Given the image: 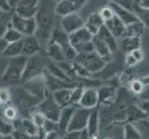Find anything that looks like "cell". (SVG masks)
<instances>
[{
	"mask_svg": "<svg viewBox=\"0 0 149 139\" xmlns=\"http://www.w3.org/2000/svg\"><path fill=\"white\" fill-rule=\"evenodd\" d=\"M56 5V3L54 0H40L39 1L37 11L34 16L37 27L34 35L39 40V42L40 39L47 42L51 36L56 17L55 12Z\"/></svg>",
	"mask_w": 149,
	"mask_h": 139,
	"instance_id": "cell-1",
	"label": "cell"
},
{
	"mask_svg": "<svg viewBox=\"0 0 149 139\" xmlns=\"http://www.w3.org/2000/svg\"><path fill=\"white\" fill-rule=\"evenodd\" d=\"M14 89L15 90L11 94V97L13 96L17 101L18 111H19L20 114L25 118L31 117V114L36 110V107L41 100L31 95L24 87L23 88L16 87Z\"/></svg>",
	"mask_w": 149,
	"mask_h": 139,
	"instance_id": "cell-2",
	"label": "cell"
},
{
	"mask_svg": "<svg viewBox=\"0 0 149 139\" xmlns=\"http://www.w3.org/2000/svg\"><path fill=\"white\" fill-rule=\"evenodd\" d=\"M27 61V57L23 55L11 58L3 73L2 80L6 83H16L20 81L26 68Z\"/></svg>",
	"mask_w": 149,
	"mask_h": 139,
	"instance_id": "cell-3",
	"label": "cell"
},
{
	"mask_svg": "<svg viewBox=\"0 0 149 139\" xmlns=\"http://www.w3.org/2000/svg\"><path fill=\"white\" fill-rule=\"evenodd\" d=\"M74 62L78 63L88 71L90 74H94L100 71L106 65V61L95 51L90 53L77 54Z\"/></svg>",
	"mask_w": 149,
	"mask_h": 139,
	"instance_id": "cell-4",
	"label": "cell"
},
{
	"mask_svg": "<svg viewBox=\"0 0 149 139\" xmlns=\"http://www.w3.org/2000/svg\"><path fill=\"white\" fill-rule=\"evenodd\" d=\"M49 40L53 41L56 44H58L60 47L62 48L66 60H68V61L74 60V59L77 56V52L70 42L69 34H66L62 29L54 28Z\"/></svg>",
	"mask_w": 149,
	"mask_h": 139,
	"instance_id": "cell-5",
	"label": "cell"
},
{
	"mask_svg": "<svg viewBox=\"0 0 149 139\" xmlns=\"http://www.w3.org/2000/svg\"><path fill=\"white\" fill-rule=\"evenodd\" d=\"M36 110L45 117V119H48L54 122H58L61 109L56 104L53 98L52 93L47 91V95L42 99L36 107Z\"/></svg>",
	"mask_w": 149,
	"mask_h": 139,
	"instance_id": "cell-6",
	"label": "cell"
},
{
	"mask_svg": "<svg viewBox=\"0 0 149 139\" xmlns=\"http://www.w3.org/2000/svg\"><path fill=\"white\" fill-rule=\"evenodd\" d=\"M10 25L22 34L23 36L34 35L36 32V22L34 18H23L16 13H12Z\"/></svg>",
	"mask_w": 149,
	"mask_h": 139,
	"instance_id": "cell-7",
	"label": "cell"
},
{
	"mask_svg": "<svg viewBox=\"0 0 149 139\" xmlns=\"http://www.w3.org/2000/svg\"><path fill=\"white\" fill-rule=\"evenodd\" d=\"M92 110L84 109V108L77 106L74 112H73V115L70 119V122L69 123L67 132L81 131V130L85 129L86 125H87V122H88V118H89V115H90Z\"/></svg>",
	"mask_w": 149,
	"mask_h": 139,
	"instance_id": "cell-8",
	"label": "cell"
},
{
	"mask_svg": "<svg viewBox=\"0 0 149 139\" xmlns=\"http://www.w3.org/2000/svg\"><path fill=\"white\" fill-rule=\"evenodd\" d=\"M89 0H61L56 3L55 12L58 17H64L66 15L78 13Z\"/></svg>",
	"mask_w": 149,
	"mask_h": 139,
	"instance_id": "cell-9",
	"label": "cell"
},
{
	"mask_svg": "<svg viewBox=\"0 0 149 139\" xmlns=\"http://www.w3.org/2000/svg\"><path fill=\"white\" fill-rule=\"evenodd\" d=\"M23 87L31 95L35 96L36 98L40 100L44 99V97L45 96V95H47V85H45V82L43 73L27 80L26 83L24 84Z\"/></svg>",
	"mask_w": 149,
	"mask_h": 139,
	"instance_id": "cell-10",
	"label": "cell"
},
{
	"mask_svg": "<svg viewBox=\"0 0 149 139\" xmlns=\"http://www.w3.org/2000/svg\"><path fill=\"white\" fill-rule=\"evenodd\" d=\"M43 75L45 78V85H47V89L50 93L59 90V89L74 88V87L80 86L79 83H70V82H66V81L56 78V76L51 74L47 70L43 71Z\"/></svg>",
	"mask_w": 149,
	"mask_h": 139,
	"instance_id": "cell-11",
	"label": "cell"
},
{
	"mask_svg": "<svg viewBox=\"0 0 149 139\" xmlns=\"http://www.w3.org/2000/svg\"><path fill=\"white\" fill-rule=\"evenodd\" d=\"M40 0H20L13 8V12L23 18H34Z\"/></svg>",
	"mask_w": 149,
	"mask_h": 139,
	"instance_id": "cell-12",
	"label": "cell"
},
{
	"mask_svg": "<svg viewBox=\"0 0 149 139\" xmlns=\"http://www.w3.org/2000/svg\"><path fill=\"white\" fill-rule=\"evenodd\" d=\"M61 29L66 34H70L84 26V20L78 13H72L61 17Z\"/></svg>",
	"mask_w": 149,
	"mask_h": 139,
	"instance_id": "cell-13",
	"label": "cell"
},
{
	"mask_svg": "<svg viewBox=\"0 0 149 139\" xmlns=\"http://www.w3.org/2000/svg\"><path fill=\"white\" fill-rule=\"evenodd\" d=\"M77 106L78 105H70L61 109L59 118L58 120V132L61 137L65 136V135L67 133V129H68L69 123L70 122V119L73 115V112Z\"/></svg>",
	"mask_w": 149,
	"mask_h": 139,
	"instance_id": "cell-14",
	"label": "cell"
},
{
	"mask_svg": "<svg viewBox=\"0 0 149 139\" xmlns=\"http://www.w3.org/2000/svg\"><path fill=\"white\" fill-rule=\"evenodd\" d=\"M109 6L112 8L115 16L119 18L125 25H129L132 22L139 20L135 13L130 9H127L121 6H119L118 4L113 2H109Z\"/></svg>",
	"mask_w": 149,
	"mask_h": 139,
	"instance_id": "cell-15",
	"label": "cell"
},
{
	"mask_svg": "<svg viewBox=\"0 0 149 139\" xmlns=\"http://www.w3.org/2000/svg\"><path fill=\"white\" fill-rule=\"evenodd\" d=\"M41 51V45L35 35L23 36L22 38V55L25 57H33L37 55Z\"/></svg>",
	"mask_w": 149,
	"mask_h": 139,
	"instance_id": "cell-16",
	"label": "cell"
},
{
	"mask_svg": "<svg viewBox=\"0 0 149 139\" xmlns=\"http://www.w3.org/2000/svg\"><path fill=\"white\" fill-rule=\"evenodd\" d=\"M98 104V95L97 90L94 88H86L84 89L83 95L79 100L78 106L84 108V109H95Z\"/></svg>",
	"mask_w": 149,
	"mask_h": 139,
	"instance_id": "cell-17",
	"label": "cell"
},
{
	"mask_svg": "<svg viewBox=\"0 0 149 139\" xmlns=\"http://www.w3.org/2000/svg\"><path fill=\"white\" fill-rule=\"evenodd\" d=\"M104 24L117 40H120L126 36V25L118 17L114 16Z\"/></svg>",
	"mask_w": 149,
	"mask_h": 139,
	"instance_id": "cell-18",
	"label": "cell"
},
{
	"mask_svg": "<svg viewBox=\"0 0 149 139\" xmlns=\"http://www.w3.org/2000/svg\"><path fill=\"white\" fill-rule=\"evenodd\" d=\"M96 36L100 38L107 46L109 47L112 53L117 52L119 49V42L118 40L113 36V34L109 32V29L106 27V25H102L100 27L98 33L96 34Z\"/></svg>",
	"mask_w": 149,
	"mask_h": 139,
	"instance_id": "cell-19",
	"label": "cell"
},
{
	"mask_svg": "<svg viewBox=\"0 0 149 139\" xmlns=\"http://www.w3.org/2000/svg\"><path fill=\"white\" fill-rule=\"evenodd\" d=\"M72 89L73 88H64V89H59V90L52 92L53 98L60 109H62V108L67 107V106L72 105L71 104Z\"/></svg>",
	"mask_w": 149,
	"mask_h": 139,
	"instance_id": "cell-20",
	"label": "cell"
},
{
	"mask_svg": "<svg viewBox=\"0 0 149 139\" xmlns=\"http://www.w3.org/2000/svg\"><path fill=\"white\" fill-rule=\"evenodd\" d=\"M102 25H104V20L99 15L98 10L92 12L87 18L86 22H84V27L93 35H96Z\"/></svg>",
	"mask_w": 149,
	"mask_h": 139,
	"instance_id": "cell-21",
	"label": "cell"
},
{
	"mask_svg": "<svg viewBox=\"0 0 149 139\" xmlns=\"http://www.w3.org/2000/svg\"><path fill=\"white\" fill-rule=\"evenodd\" d=\"M85 129L88 132L91 139H97V137H98V132H99V121H98V110L96 108L92 110Z\"/></svg>",
	"mask_w": 149,
	"mask_h": 139,
	"instance_id": "cell-22",
	"label": "cell"
},
{
	"mask_svg": "<svg viewBox=\"0 0 149 139\" xmlns=\"http://www.w3.org/2000/svg\"><path fill=\"white\" fill-rule=\"evenodd\" d=\"M47 55L55 63H59L66 60L62 48L51 40H48L47 44Z\"/></svg>",
	"mask_w": 149,
	"mask_h": 139,
	"instance_id": "cell-23",
	"label": "cell"
},
{
	"mask_svg": "<svg viewBox=\"0 0 149 139\" xmlns=\"http://www.w3.org/2000/svg\"><path fill=\"white\" fill-rule=\"evenodd\" d=\"M92 42H93V45H94L95 52L98 54L102 58V59H104V61H106L107 63L111 61L112 52L109 46L103 42L100 38L97 37L96 35H94L93 39H92Z\"/></svg>",
	"mask_w": 149,
	"mask_h": 139,
	"instance_id": "cell-24",
	"label": "cell"
},
{
	"mask_svg": "<svg viewBox=\"0 0 149 139\" xmlns=\"http://www.w3.org/2000/svg\"><path fill=\"white\" fill-rule=\"evenodd\" d=\"M69 37H70V42L71 45L74 46V45L81 44V43L92 41L94 35L84 26V27L80 28L79 30L75 31V32H73L72 34H69Z\"/></svg>",
	"mask_w": 149,
	"mask_h": 139,
	"instance_id": "cell-25",
	"label": "cell"
},
{
	"mask_svg": "<svg viewBox=\"0 0 149 139\" xmlns=\"http://www.w3.org/2000/svg\"><path fill=\"white\" fill-rule=\"evenodd\" d=\"M120 45V47L122 49L123 52L125 53H130L132 50L140 48L141 46V38L140 37H130V36H126L123 37L119 40Z\"/></svg>",
	"mask_w": 149,
	"mask_h": 139,
	"instance_id": "cell-26",
	"label": "cell"
},
{
	"mask_svg": "<svg viewBox=\"0 0 149 139\" xmlns=\"http://www.w3.org/2000/svg\"><path fill=\"white\" fill-rule=\"evenodd\" d=\"M22 40L18 41V42H14V43H9L6 49L4 50V52L2 54V57L5 58H15V57H18L22 55Z\"/></svg>",
	"mask_w": 149,
	"mask_h": 139,
	"instance_id": "cell-27",
	"label": "cell"
},
{
	"mask_svg": "<svg viewBox=\"0 0 149 139\" xmlns=\"http://www.w3.org/2000/svg\"><path fill=\"white\" fill-rule=\"evenodd\" d=\"M145 28L146 26L140 20L132 22L129 25H126V36L142 38L143 33H145Z\"/></svg>",
	"mask_w": 149,
	"mask_h": 139,
	"instance_id": "cell-28",
	"label": "cell"
},
{
	"mask_svg": "<svg viewBox=\"0 0 149 139\" xmlns=\"http://www.w3.org/2000/svg\"><path fill=\"white\" fill-rule=\"evenodd\" d=\"M2 37L9 44V43H14V42H18V41L22 40L23 35L20 34L19 31L13 28L11 25H9L6 29V31L4 32V34H2Z\"/></svg>",
	"mask_w": 149,
	"mask_h": 139,
	"instance_id": "cell-29",
	"label": "cell"
},
{
	"mask_svg": "<svg viewBox=\"0 0 149 139\" xmlns=\"http://www.w3.org/2000/svg\"><path fill=\"white\" fill-rule=\"evenodd\" d=\"M132 11L135 13L138 20H139L146 27L149 28V10L140 7L137 3H135L134 6H133Z\"/></svg>",
	"mask_w": 149,
	"mask_h": 139,
	"instance_id": "cell-30",
	"label": "cell"
},
{
	"mask_svg": "<svg viewBox=\"0 0 149 139\" xmlns=\"http://www.w3.org/2000/svg\"><path fill=\"white\" fill-rule=\"evenodd\" d=\"M124 138L125 139H142L141 133L138 127L133 123H126L124 125Z\"/></svg>",
	"mask_w": 149,
	"mask_h": 139,
	"instance_id": "cell-31",
	"label": "cell"
},
{
	"mask_svg": "<svg viewBox=\"0 0 149 139\" xmlns=\"http://www.w3.org/2000/svg\"><path fill=\"white\" fill-rule=\"evenodd\" d=\"M12 13L13 10L12 11H5L0 8V36H2L6 29L10 25Z\"/></svg>",
	"mask_w": 149,
	"mask_h": 139,
	"instance_id": "cell-32",
	"label": "cell"
},
{
	"mask_svg": "<svg viewBox=\"0 0 149 139\" xmlns=\"http://www.w3.org/2000/svg\"><path fill=\"white\" fill-rule=\"evenodd\" d=\"M97 95H98V103L106 102L109 100L112 96H114V90L109 86H104L97 90Z\"/></svg>",
	"mask_w": 149,
	"mask_h": 139,
	"instance_id": "cell-33",
	"label": "cell"
},
{
	"mask_svg": "<svg viewBox=\"0 0 149 139\" xmlns=\"http://www.w3.org/2000/svg\"><path fill=\"white\" fill-rule=\"evenodd\" d=\"M74 49L76 50L77 54H84V53H90L95 51L94 49V45L92 41L89 42H84V43H81L73 46Z\"/></svg>",
	"mask_w": 149,
	"mask_h": 139,
	"instance_id": "cell-34",
	"label": "cell"
},
{
	"mask_svg": "<svg viewBox=\"0 0 149 139\" xmlns=\"http://www.w3.org/2000/svg\"><path fill=\"white\" fill-rule=\"evenodd\" d=\"M14 131L12 123L7 121L6 119L0 118V135L1 136H8L11 135Z\"/></svg>",
	"mask_w": 149,
	"mask_h": 139,
	"instance_id": "cell-35",
	"label": "cell"
},
{
	"mask_svg": "<svg viewBox=\"0 0 149 139\" xmlns=\"http://www.w3.org/2000/svg\"><path fill=\"white\" fill-rule=\"evenodd\" d=\"M18 110L13 106H8L4 110V117L8 122H12L18 117Z\"/></svg>",
	"mask_w": 149,
	"mask_h": 139,
	"instance_id": "cell-36",
	"label": "cell"
},
{
	"mask_svg": "<svg viewBox=\"0 0 149 139\" xmlns=\"http://www.w3.org/2000/svg\"><path fill=\"white\" fill-rule=\"evenodd\" d=\"M98 12H99V15L101 16L102 20H104V23L106 22H107V20H111L113 17L115 16V14H114V12H113L112 8L109 6V5L104 7V8H102L101 9H99Z\"/></svg>",
	"mask_w": 149,
	"mask_h": 139,
	"instance_id": "cell-37",
	"label": "cell"
},
{
	"mask_svg": "<svg viewBox=\"0 0 149 139\" xmlns=\"http://www.w3.org/2000/svg\"><path fill=\"white\" fill-rule=\"evenodd\" d=\"M31 119L33 122V123L35 125H36L38 128L39 127H43L44 125V122L45 121V117L42 114V113H40L39 111H37L35 110L32 114H31Z\"/></svg>",
	"mask_w": 149,
	"mask_h": 139,
	"instance_id": "cell-38",
	"label": "cell"
},
{
	"mask_svg": "<svg viewBox=\"0 0 149 139\" xmlns=\"http://www.w3.org/2000/svg\"><path fill=\"white\" fill-rule=\"evenodd\" d=\"M143 87H145V84L143 83L141 79L140 80H132L130 83V89L136 95L141 94Z\"/></svg>",
	"mask_w": 149,
	"mask_h": 139,
	"instance_id": "cell-39",
	"label": "cell"
},
{
	"mask_svg": "<svg viewBox=\"0 0 149 139\" xmlns=\"http://www.w3.org/2000/svg\"><path fill=\"white\" fill-rule=\"evenodd\" d=\"M43 128L45 130L47 133L58 131V122H54V121H51L48 119H45V121L44 122V125H43Z\"/></svg>",
	"mask_w": 149,
	"mask_h": 139,
	"instance_id": "cell-40",
	"label": "cell"
},
{
	"mask_svg": "<svg viewBox=\"0 0 149 139\" xmlns=\"http://www.w3.org/2000/svg\"><path fill=\"white\" fill-rule=\"evenodd\" d=\"M109 2H113L118 4L119 6H121L127 9L133 10V6H134L135 2L133 0H109Z\"/></svg>",
	"mask_w": 149,
	"mask_h": 139,
	"instance_id": "cell-41",
	"label": "cell"
},
{
	"mask_svg": "<svg viewBox=\"0 0 149 139\" xmlns=\"http://www.w3.org/2000/svg\"><path fill=\"white\" fill-rule=\"evenodd\" d=\"M11 99V92L7 88H1L0 89V100L3 104L9 102Z\"/></svg>",
	"mask_w": 149,
	"mask_h": 139,
	"instance_id": "cell-42",
	"label": "cell"
},
{
	"mask_svg": "<svg viewBox=\"0 0 149 139\" xmlns=\"http://www.w3.org/2000/svg\"><path fill=\"white\" fill-rule=\"evenodd\" d=\"M138 63V61L134 59V57H133L131 53H126V57H125V65L127 67H133L135 66L136 64Z\"/></svg>",
	"mask_w": 149,
	"mask_h": 139,
	"instance_id": "cell-43",
	"label": "cell"
},
{
	"mask_svg": "<svg viewBox=\"0 0 149 139\" xmlns=\"http://www.w3.org/2000/svg\"><path fill=\"white\" fill-rule=\"evenodd\" d=\"M137 107L139 108V109L146 114V113H149V100H143L142 99L139 103H138Z\"/></svg>",
	"mask_w": 149,
	"mask_h": 139,
	"instance_id": "cell-44",
	"label": "cell"
},
{
	"mask_svg": "<svg viewBox=\"0 0 149 139\" xmlns=\"http://www.w3.org/2000/svg\"><path fill=\"white\" fill-rule=\"evenodd\" d=\"M133 57H134V59L138 61V62H140L143 59V51L140 49V48H137V49H134L132 50V52H130Z\"/></svg>",
	"mask_w": 149,
	"mask_h": 139,
	"instance_id": "cell-45",
	"label": "cell"
},
{
	"mask_svg": "<svg viewBox=\"0 0 149 139\" xmlns=\"http://www.w3.org/2000/svg\"><path fill=\"white\" fill-rule=\"evenodd\" d=\"M139 96L141 99L149 100V85H145V87H143L141 94H139Z\"/></svg>",
	"mask_w": 149,
	"mask_h": 139,
	"instance_id": "cell-46",
	"label": "cell"
},
{
	"mask_svg": "<svg viewBox=\"0 0 149 139\" xmlns=\"http://www.w3.org/2000/svg\"><path fill=\"white\" fill-rule=\"evenodd\" d=\"M81 131H72V132H67L65 136L67 139H80Z\"/></svg>",
	"mask_w": 149,
	"mask_h": 139,
	"instance_id": "cell-47",
	"label": "cell"
},
{
	"mask_svg": "<svg viewBox=\"0 0 149 139\" xmlns=\"http://www.w3.org/2000/svg\"><path fill=\"white\" fill-rule=\"evenodd\" d=\"M0 8L5 11H12L11 8L9 6L8 0H0Z\"/></svg>",
	"mask_w": 149,
	"mask_h": 139,
	"instance_id": "cell-48",
	"label": "cell"
},
{
	"mask_svg": "<svg viewBox=\"0 0 149 139\" xmlns=\"http://www.w3.org/2000/svg\"><path fill=\"white\" fill-rule=\"evenodd\" d=\"M8 45V43L5 40L2 36H0V56H2L4 50L6 49L7 45Z\"/></svg>",
	"mask_w": 149,
	"mask_h": 139,
	"instance_id": "cell-49",
	"label": "cell"
},
{
	"mask_svg": "<svg viewBox=\"0 0 149 139\" xmlns=\"http://www.w3.org/2000/svg\"><path fill=\"white\" fill-rule=\"evenodd\" d=\"M137 4L139 5L140 7L149 10V0H139V2Z\"/></svg>",
	"mask_w": 149,
	"mask_h": 139,
	"instance_id": "cell-50",
	"label": "cell"
},
{
	"mask_svg": "<svg viewBox=\"0 0 149 139\" xmlns=\"http://www.w3.org/2000/svg\"><path fill=\"white\" fill-rule=\"evenodd\" d=\"M80 139H91L88 132H87L86 129H84L81 131V136H80Z\"/></svg>",
	"mask_w": 149,
	"mask_h": 139,
	"instance_id": "cell-51",
	"label": "cell"
},
{
	"mask_svg": "<svg viewBox=\"0 0 149 139\" xmlns=\"http://www.w3.org/2000/svg\"><path fill=\"white\" fill-rule=\"evenodd\" d=\"M20 1V0H8V3H9V6L11 8V9L13 10V8L16 7V5Z\"/></svg>",
	"mask_w": 149,
	"mask_h": 139,
	"instance_id": "cell-52",
	"label": "cell"
},
{
	"mask_svg": "<svg viewBox=\"0 0 149 139\" xmlns=\"http://www.w3.org/2000/svg\"><path fill=\"white\" fill-rule=\"evenodd\" d=\"M141 80H142V82H143V83L145 84V85H149V75L143 77V78H142Z\"/></svg>",
	"mask_w": 149,
	"mask_h": 139,
	"instance_id": "cell-53",
	"label": "cell"
},
{
	"mask_svg": "<svg viewBox=\"0 0 149 139\" xmlns=\"http://www.w3.org/2000/svg\"><path fill=\"white\" fill-rule=\"evenodd\" d=\"M2 139H14L12 135H8V136H3Z\"/></svg>",
	"mask_w": 149,
	"mask_h": 139,
	"instance_id": "cell-54",
	"label": "cell"
},
{
	"mask_svg": "<svg viewBox=\"0 0 149 139\" xmlns=\"http://www.w3.org/2000/svg\"><path fill=\"white\" fill-rule=\"evenodd\" d=\"M146 118L149 121V113H146Z\"/></svg>",
	"mask_w": 149,
	"mask_h": 139,
	"instance_id": "cell-55",
	"label": "cell"
},
{
	"mask_svg": "<svg viewBox=\"0 0 149 139\" xmlns=\"http://www.w3.org/2000/svg\"><path fill=\"white\" fill-rule=\"evenodd\" d=\"M54 1H55L56 3H58V2H60V1H61V0H54Z\"/></svg>",
	"mask_w": 149,
	"mask_h": 139,
	"instance_id": "cell-56",
	"label": "cell"
},
{
	"mask_svg": "<svg viewBox=\"0 0 149 139\" xmlns=\"http://www.w3.org/2000/svg\"><path fill=\"white\" fill-rule=\"evenodd\" d=\"M133 1H134L135 3H138V2H139V0H133Z\"/></svg>",
	"mask_w": 149,
	"mask_h": 139,
	"instance_id": "cell-57",
	"label": "cell"
},
{
	"mask_svg": "<svg viewBox=\"0 0 149 139\" xmlns=\"http://www.w3.org/2000/svg\"><path fill=\"white\" fill-rule=\"evenodd\" d=\"M60 139H67V137L66 136H63V137H61Z\"/></svg>",
	"mask_w": 149,
	"mask_h": 139,
	"instance_id": "cell-58",
	"label": "cell"
},
{
	"mask_svg": "<svg viewBox=\"0 0 149 139\" xmlns=\"http://www.w3.org/2000/svg\"><path fill=\"white\" fill-rule=\"evenodd\" d=\"M2 105H3V103H2V102H1V100H0V107H1V106H2Z\"/></svg>",
	"mask_w": 149,
	"mask_h": 139,
	"instance_id": "cell-59",
	"label": "cell"
},
{
	"mask_svg": "<svg viewBox=\"0 0 149 139\" xmlns=\"http://www.w3.org/2000/svg\"><path fill=\"white\" fill-rule=\"evenodd\" d=\"M148 139H149V138H148Z\"/></svg>",
	"mask_w": 149,
	"mask_h": 139,
	"instance_id": "cell-60",
	"label": "cell"
}]
</instances>
